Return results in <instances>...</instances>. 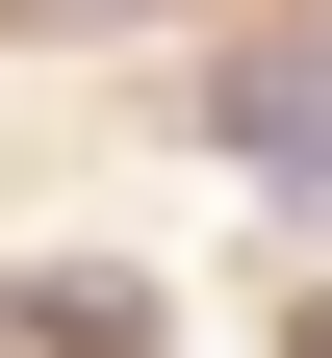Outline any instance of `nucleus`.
Here are the masks:
<instances>
[{"label": "nucleus", "instance_id": "1", "mask_svg": "<svg viewBox=\"0 0 332 358\" xmlns=\"http://www.w3.org/2000/svg\"><path fill=\"white\" fill-rule=\"evenodd\" d=\"M179 128H205V154H256L281 205L332 231V26H230V52L179 77Z\"/></svg>", "mask_w": 332, "mask_h": 358}, {"label": "nucleus", "instance_id": "2", "mask_svg": "<svg viewBox=\"0 0 332 358\" xmlns=\"http://www.w3.org/2000/svg\"><path fill=\"white\" fill-rule=\"evenodd\" d=\"M26 358H179V282H128V256H26Z\"/></svg>", "mask_w": 332, "mask_h": 358}, {"label": "nucleus", "instance_id": "3", "mask_svg": "<svg viewBox=\"0 0 332 358\" xmlns=\"http://www.w3.org/2000/svg\"><path fill=\"white\" fill-rule=\"evenodd\" d=\"M0 358H26V256H0Z\"/></svg>", "mask_w": 332, "mask_h": 358}]
</instances>
